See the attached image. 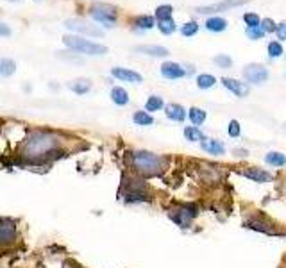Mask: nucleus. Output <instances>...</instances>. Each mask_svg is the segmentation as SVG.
Listing matches in <instances>:
<instances>
[{"mask_svg": "<svg viewBox=\"0 0 286 268\" xmlns=\"http://www.w3.org/2000/svg\"><path fill=\"white\" fill-rule=\"evenodd\" d=\"M172 5H159L156 9V18L159 22H163V20H170L172 18Z\"/></svg>", "mask_w": 286, "mask_h": 268, "instance_id": "obj_29", "label": "nucleus"}, {"mask_svg": "<svg viewBox=\"0 0 286 268\" xmlns=\"http://www.w3.org/2000/svg\"><path fill=\"white\" fill-rule=\"evenodd\" d=\"M197 31H198L197 22H188V23H184V25L181 27L182 36H193V34H197Z\"/></svg>", "mask_w": 286, "mask_h": 268, "instance_id": "obj_31", "label": "nucleus"}, {"mask_svg": "<svg viewBox=\"0 0 286 268\" xmlns=\"http://www.w3.org/2000/svg\"><path fill=\"white\" fill-rule=\"evenodd\" d=\"M2 125H4V120H2V118H0V127H2Z\"/></svg>", "mask_w": 286, "mask_h": 268, "instance_id": "obj_43", "label": "nucleus"}, {"mask_svg": "<svg viewBox=\"0 0 286 268\" xmlns=\"http://www.w3.org/2000/svg\"><path fill=\"white\" fill-rule=\"evenodd\" d=\"M63 43L68 48H73V50L86 54V56H104L106 52H108V46L106 45L95 43L91 40H84L81 36H65L63 38Z\"/></svg>", "mask_w": 286, "mask_h": 268, "instance_id": "obj_6", "label": "nucleus"}, {"mask_svg": "<svg viewBox=\"0 0 286 268\" xmlns=\"http://www.w3.org/2000/svg\"><path fill=\"white\" fill-rule=\"evenodd\" d=\"M157 29L163 32V34H172V32L176 31V23H174V20H163L159 22V25H157Z\"/></svg>", "mask_w": 286, "mask_h": 268, "instance_id": "obj_32", "label": "nucleus"}, {"mask_svg": "<svg viewBox=\"0 0 286 268\" xmlns=\"http://www.w3.org/2000/svg\"><path fill=\"white\" fill-rule=\"evenodd\" d=\"M134 50L141 52V54H147V56H154V57H165L170 54L168 48L159 46V45H140V46H136Z\"/></svg>", "mask_w": 286, "mask_h": 268, "instance_id": "obj_15", "label": "nucleus"}, {"mask_svg": "<svg viewBox=\"0 0 286 268\" xmlns=\"http://www.w3.org/2000/svg\"><path fill=\"white\" fill-rule=\"evenodd\" d=\"M206 29L211 32H222L227 29V22L224 18H220V16H213V18H209L206 22Z\"/></svg>", "mask_w": 286, "mask_h": 268, "instance_id": "obj_21", "label": "nucleus"}, {"mask_svg": "<svg viewBox=\"0 0 286 268\" xmlns=\"http://www.w3.org/2000/svg\"><path fill=\"white\" fill-rule=\"evenodd\" d=\"M68 88L72 89L75 95H86L91 89V81L89 79H73L68 83Z\"/></svg>", "mask_w": 286, "mask_h": 268, "instance_id": "obj_16", "label": "nucleus"}, {"mask_svg": "<svg viewBox=\"0 0 286 268\" xmlns=\"http://www.w3.org/2000/svg\"><path fill=\"white\" fill-rule=\"evenodd\" d=\"M260 27L265 32H276V29H277V25L274 23V20H270V18H265V20H261L260 22Z\"/></svg>", "mask_w": 286, "mask_h": 268, "instance_id": "obj_36", "label": "nucleus"}, {"mask_svg": "<svg viewBox=\"0 0 286 268\" xmlns=\"http://www.w3.org/2000/svg\"><path fill=\"white\" fill-rule=\"evenodd\" d=\"M276 32H277V36H279V40H286V22L281 23V25H277Z\"/></svg>", "mask_w": 286, "mask_h": 268, "instance_id": "obj_40", "label": "nucleus"}, {"mask_svg": "<svg viewBox=\"0 0 286 268\" xmlns=\"http://www.w3.org/2000/svg\"><path fill=\"white\" fill-rule=\"evenodd\" d=\"M184 138H186L188 141H202L206 136L200 133V129H198V127H195V125H190V127H186V129H184Z\"/></svg>", "mask_w": 286, "mask_h": 268, "instance_id": "obj_26", "label": "nucleus"}, {"mask_svg": "<svg viewBox=\"0 0 286 268\" xmlns=\"http://www.w3.org/2000/svg\"><path fill=\"white\" fill-rule=\"evenodd\" d=\"M136 25L141 27V29H152L156 25V20L152 16H138L136 18Z\"/></svg>", "mask_w": 286, "mask_h": 268, "instance_id": "obj_30", "label": "nucleus"}, {"mask_svg": "<svg viewBox=\"0 0 286 268\" xmlns=\"http://www.w3.org/2000/svg\"><path fill=\"white\" fill-rule=\"evenodd\" d=\"M165 108V102H163L161 97H156V95H152V97H149V100L145 102V111L149 113V111H159V109Z\"/></svg>", "mask_w": 286, "mask_h": 268, "instance_id": "obj_25", "label": "nucleus"}, {"mask_svg": "<svg viewBox=\"0 0 286 268\" xmlns=\"http://www.w3.org/2000/svg\"><path fill=\"white\" fill-rule=\"evenodd\" d=\"M13 2H15V0H13Z\"/></svg>", "mask_w": 286, "mask_h": 268, "instance_id": "obj_44", "label": "nucleus"}, {"mask_svg": "<svg viewBox=\"0 0 286 268\" xmlns=\"http://www.w3.org/2000/svg\"><path fill=\"white\" fill-rule=\"evenodd\" d=\"M222 84H224V86L229 89V91H233L234 95H236V97H245V95L249 93V88H247V86H245L243 83L236 81V79L224 77V79H222Z\"/></svg>", "mask_w": 286, "mask_h": 268, "instance_id": "obj_14", "label": "nucleus"}, {"mask_svg": "<svg viewBox=\"0 0 286 268\" xmlns=\"http://www.w3.org/2000/svg\"><path fill=\"white\" fill-rule=\"evenodd\" d=\"M65 25H66V29L79 32V34H88V36H97V38H100L104 34L100 29L89 25L88 22H84V20H66L65 22Z\"/></svg>", "mask_w": 286, "mask_h": 268, "instance_id": "obj_8", "label": "nucleus"}, {"mask_svg": "<svg viewBox=\"0 0 286 268\" xmlns=\"http://www.w3.org/2000/svg\"><path fill=\"white\" fill-rule=\"evenodd\" d=\"M268 54L270 57H281L283 56V46L279 42H270L268 43Z\"/></svg>", "mask_w": 286, "mask_h": 268, "instance_id": "obj_33", "label": "nucleus"}, {"mask_svg": "<svg viewBox=\"0 0 286 268\" xmlns=\"http://www.w3.org/2000/svg\"><path fill=\"white\" fill-rule=\"evenodd\" d=\"M242 176L249 177V179L256 180V182H268V180L272 179V176L268 172L260 170V168H247V170L242 172Z\"/></svg>", "mask_w": 286, "mask_h": 268, "instance_id": "obj_18", "label": "nucleus"}, {"mask_svg": "<svg viewBox=\"0 0 286 268\" xmlns=\"http://www.w3.org/2000/svg\"><path fill=\"white\" fill-rule=\"evenodd\" d=\"M243 22L247 23V27H258L261 20L258 18V15H254V13H247V15H243Z\"/></svg>", "mask_w": 286, "mask_h": 268, "instance_id": "obj_35", "label": "nucleus"}, {"mask_svg": "<svg viewBox=\"0 0 286 268\" xmlns=\"http://www.w3.org/2000/svg\"><path fill=\"white\" fill-rule=\"evenodd\" d=\"M188 116H190V122H192L195 127H197V125H202L204 122H206V111L200 108H192L190 109V113H188Z\"/></svg>", "mask_w": 286, "mask_h": 268, "instance_id": "obj_24", "label": "nucleus"}, {"mask_svg": "<svg viewBox=\"0 0 286 268\" xmlns=\"http://www.w3.org/2000/svg\"><path fill=\"white\" fill-rule=\"evenodd\" d=\"M215 83H217V79L213 75H209V73H200L197 77V86L200 89H208V88H213Z\"/></svg>", "mask_w": 286, "mask_h": 268, "instance_id": "obj_27", "label": "nucleus"}, {"mask_svg": "<svg viewBox=\"0 0 286 268\" xmlns=\"http://www.w3.org/2000/svg\"><path fill=\"white\" fill-rule=\"evenodd\" d=\"M91 16L97 22H100V23H106L108 27H113L114 22H116V11H114V7H110V5L104 4L91 7Z\"/></svg>", "mask_w": 286, "mask_h": 268, "instance_id": "obj_7", "label": "nucleus"}, {"mask_svg": "<svg viewBox=\"0 0 286 268\" xmlns=\"http://www.w3.org/2000/svg\"><path fill=\"white\" fill-rule=\"evenodd\" d=\"M91 145L73 133L50 127H25L23 138L0 154L4 170L48 172L57 161L86 152Z\"/></svg>", "mask_w": 286, "mask_h": 268, "instance_id": "obj_1", "label": "nucleus"}, {"mask_svg": "<svg viewBox=\"0 0 286 268\" xmlns=\"http://www.w3.org/2000/svg\"><path fill=\"white\" fill-rule=\"evenodd\" d=\"M167 215L177 227L186 229L198 217V206L197 204H192V202H181V204L177 202V204H172L168 207Z\"/></svg>", "mask_w": 286, "mask_h": 268, "instance_id": "obj_5", "label": "nucleus"}, {"mask_svg": "<svg viewBox=\"0 0 286 268\" xmlns=\"http://www.w3.org/2000/svg\"><path fill=\"white\" fill-rule=\"evenodd\" d=\"M215 63L222 68H229L231 65H233V59H231L229 56H217L215 57Z\"/></svg>", "mask_w": 286, "mask_h": 268, "instance_id": "obj_38", "label": "nucleus"}, {"mask_svg": "<svg viewBox=\"0 0 286 268\" xmlns=\"http://www.w3.org/2000/svg\"><path fill=\"white\" fill-rule=\"evenodd\" d=\"M200 147H202L204 152L213 154V156H222L225 152L224 145L220 143L219 139H213V138H204L202 141H200Z\"/></svg>", "mask_w": 286, "mask_h": 268, "instance_id": "obj_13", "label": "nucleus"}, {"mask_svg": "<svg viewBox=\"0 0 286 268\" xmlns=\"http://www.w3.org/2000/svg\"><path fill=\"white\" fill-rule=\"evenodd\" d=\"M9 34H11V29L5 23L0 22V36H9Z\"/></svg>", "mask_w": 286, "mask_h": 268, "instance_id": "obj_41", "label": "nucleus"}, {"mask_svg": "<svg viewBox=\"0 0 286 268\" xmlns=\"http://www.w3.org/2000/svg\"><path fill=\"white\" fill-rule=\"evenodd\" d=\"M27 252L25 223L20 217H0V259Z\"/></svg>", "mask_w": 286, "mask_h": 268, "instance_id": "obj_3", "label": "nucleus"}, {"mask_svg": "<svg viewBox=\"0 0 286 268\" xmlns=\"http://www.w3.org/2000/svg\"><path fill=\"white\" fill-rule=\"evenodd\" d=\"M111 100L116 106H127L129 104V93H127V89L122 88V86H114L111 89Z\"/></svg>", "mask_w": 286, "mask_h": 268, "instance_id": "obj_19", "label": "nucleus"}, {"mask_svg": "<svg viewBox=\"0 0 286 268\" xmlns=\"http://www.w3.org/2000/svg\"><path fill=\"white\" fill-rule=\"evenodd\" d=\"M16 72V63L9 57H2L0 59V75L2 77H11Z\"/></svg>", "mask_w": 286, "mask_h": 268, "instance_id": "obj_22", "label": "nucleus"}, {"mask_svg": "<svg viewBox=\"0 0 286 268\" xmlns=\"http://www.w3.org/2000/svg\"><path fill=\"white\" fill-rule=\"evenodd\" d=\"M247 36L252 38V40H261V38L265 36V31H263L260 25L258 27H247Z\"/></svg>", "mask_w": 286, "mask_h": 268, "instance_id": "obj_34", "label": "nucleus"}, {"mask_svg": "<svg viewBox=\"0 0 286 268\" xmlns=\"http://www.w3.org/2000/svg\"><path fill=\"white\" fill-rule=\"evenodd\" d=\"M245 227H250V229H256V231L268 232V234H277V231L274 227L268 225V223H265V222H261L258 218H249V220L245 222Z\"/></svg>", "mask_w": 286, "mask_h": 268, "instance_id": "obj_20", "label": "nucleus"}, {"mask_svg": "<svg viewBox=\"0 0 286 268\" xmlns=\"http://www.w3.org/2000/svg\"><path fill=\"white\" fill-rule=\"evenodd\" d=\"M165 114L170 120H174V122H182V120L186 118V109L179 106V104H168L167 108H165Z\"/></svg>", "mask_w": 286, "mask_h": 268, "instance_id": "obj_17", "label": "nucleus"}, {"mask_svg": "<svg viewBox=\"0 0 286 268\" xmlns=\"http://www.w3.org/2000/svg\"><path fill=\"white\" fill-rule=\"evenodd\" d=\"M249 0H224V2H219V4L213 5H206V7H198V13L202 15H208V13H219V11H229L231 7H236V5L247 4Z\"/></svg>", "mask_w": 286, "mask_h": 268, "instance_id": "obj_11", "label": "nucleus"}, {"mask_svg": "<svg viewBox=\"0 0 286 268\" xmlns=\"http://www.w3.org/2000/svg\"><path fill=\"white\" fill-rule=\"evenodd\" d=\"M0 268H23V267H16V265H11V263H0Z\"/></svg>", "mask_w": 286, "mask_h": 268, "instance_id": "obj_42", "label": "nucleus"}, {"mask_svg": "<svg viewBox=\"0 0 286 268\" xmlns=\"http://www.w3.org/2000/svg\"><path fill=\"white\" fill-rule=\"evenodd\" d=\"M227 133L231 138H238L240 136V124L236 122V120H231L227 125Z\"/></svg>", "mask_w": 286, "mask_h": 268, "instance_id": "obj_37", "label": "nucleus"}, {"mask_svg": "<svg viewBox=\"0 0 286 268\" xmlns=\"http://www.w3.org/2000/svg\"><path fill=\"white\" fill-rule=\"evenodd\" d=\"M170 166V157L159 156L149 150H124L122 152V170L134 174L141 179L163 177Z\"/></svg>", "mask_w": 286, "mask_h": 268, "instance_id": "obj_2", "label": "nucleus"}, {"mask_svg": "<svg viewBox=\"0 0 286 268\" xmlns=\"http://www.w3.org/2000/svg\"><path fill=\"white\" fill-rule=\"evenodd\" d=\"M265 161L272 166H283L286 165V157L285 154H279V152H268L265 156Z\"/></svg>", "mask_w": 286, "mask_h": 268, "instance_id": "obj_28", "label": "nucleus"}, {"mask_svg": "<svg viewBox=\"0 0 286 268\" xmlns=\"http://www.w3.org/2000/svg\"><path fill=\"white\" fill-rule=\"evenodd\" d=\"M161 75L167 79H181L186 75V70L181 67V65H177V63H163L161 65Z\"/></svg>", "mask_w": 286, "mask_h": 268, "instance_id": "obj_12", "label": "nucleus"}, {"mask_svg": "<svg viewBox=\"0 0 286 268\" xmlns=\"http://www.w3.org/2000/svg\"><path fill=\"white\" fill-rule=\"evenodd\" d=\"M111 75H113L114 79H118V81H124V83H141L143 81V77H141V73L134 72V70H129V68H113L111 70Z\"/></svg>", "mask_w": 286, "mask_h": 268, "instance_id": "obj_10", "label": "nucleus"}, {"mask_svg": "<svg viewBox=\"0 0 286 268\" xmlns=\"http://www.w3.org/2000/svg\"><path fill=\"white\" fill-rule=\"evenodd\" d=\"M63 268H86L84 265H81L79 261H75L73 258H66L63 261Z\"/></svg>", "mask_w": 286, "mask_h": 268, "instance_id": "obj_39", "label": "nucleus"}, {"mask_svg": "<svg viewBox=\"0 0 286 268\" xmlns=\"http://www.w3.org/2000/svg\"><path fill=\"white\" fill-rule=\"evenodd\" d=\"M243 77L247 83L261 84L268 79V70L265 67H261V65H249L243 70Z\"/></svg>", "mask_w": 286, "mask_h": 268, "instance_id": "obj_9", "label": "nucleus"}, {"mask_svg": "<svg viewBox=\"0 0 286 268\" xmlns=\"http://www.w3.org/2000/svg\"><path fill=\"white\" fill-rule=\"evenodd\" d=\"M156 190L147 179L129 174V172H120V184L116 190V201L124 206L132 204H152L156 201Z\"/></svg>", "mask_w": 286, "mask_h": 268, "instance_id": "obj_4", "label": "nucleus"}, {"mask_svg": "<svg viewBox=\"0 0 286 268\" xmlns=\"http://www.w3.org/2000/svg\"><path fill=\"white\" fill-rule=\"evenodd\" d=\"M132 122L136 125H141V127H147V125H152L154 124V118H152L151 113H147V111H136L132 114Z\"/></svg>", "mask_w": 286, "mask_h": 268, "instance_id": "obj_23", "label": "nucleus"}]
</instances>
